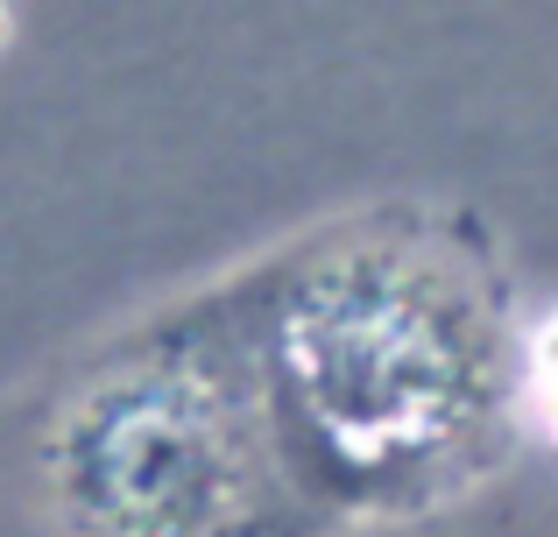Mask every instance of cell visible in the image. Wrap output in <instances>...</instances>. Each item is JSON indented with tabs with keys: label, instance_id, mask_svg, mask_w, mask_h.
Instances as JSON below:
<instances>
[{
	"label": "cell",
	"instance_id": "1",
	"mask_svg": "<svg viewBox=\"0 0 558 537\" xmlns=\"http://www.w3.org/2000/svg\"><path fill=\"white\" fill-rule=\"evenodd\" d=\"M537 382H545V396H551V417H558V340H551V354L537 361Z\"/></svg>",
	"mask_w": 558,
	"mask_h": 537
}]
</instances>
